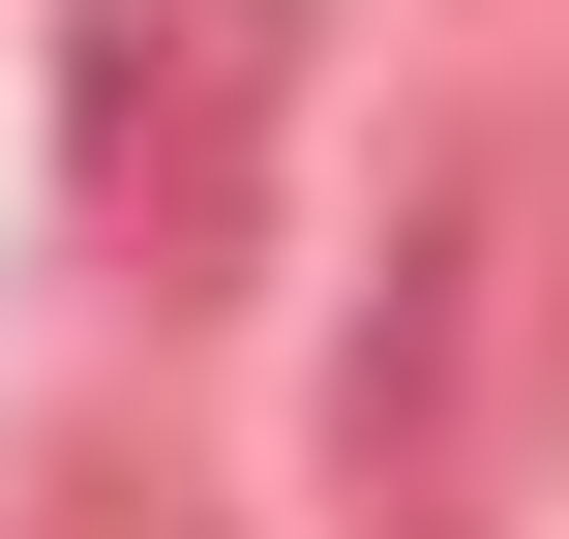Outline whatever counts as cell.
Instances as JSON below:
<instances>
[{"mask_svg": "<svg viewBox=\"0 0 569 539\" xmlns=\"http://www.w3.org/2000/svg\"><path fill=\"white\" fill-rule=\"evenodd\" d=\"M270 120H300V0H60V180L150 300L270 240Z\"/></svg>", "mask_w": 569, "mask_h": 539, "instance_id": "cell-2", "label": "cell"}, {"mask_svg": "<svg viewBox=\"0 0 569 539\" xmlns=\"http://www.w3.org/2000/svg\"><path fill=\"white\" fill-rule=\"evenodd\" d=\"M540 420H569V150H450L330 360V539H510Z\"/></svg>", "mask_w": 569, "mask_h": 539, "instance_id": "cell-1", "label": "cell"}]
</instances>
